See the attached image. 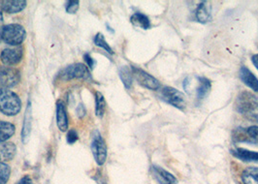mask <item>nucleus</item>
<instances>
[{"label":"nucleus","mask_w":258,"mask_h":184,"mask_svg":"<svg viewBox=\"0 0 258 184\" xmlns=\"http://www.w3.org/2000/svg\"><path fill=\"white\" fill-rule=\"evenodd\" d=\"M60 78L64 80L73 79H89L91 73L88 66L83 63H77L68 66L60 73Z\"/></svg>","instance_id":"423d86ee"},{"label":"nucleus","mask_w":258,"mask_h":184,"mask_svg":"<svg viewBox=\"0 0 258 184\" xmlns=\"http://www.w3.org/2000/svg\"><path fill=\"white\" fill-rule=\"evenodd\" d=\"M15 125L10 122L0 121V144L10 139L15 133Z\"/></svg>","instance_id":"aec40b11"},{"label":"nucleus","mask_w":258,"mask_h":184,"mask_svg":"<svg viewBox=\"0 0 258 184\" xmlns=\"http://www.w3.org/2000/svg\"><path fill=\"white\" fill-rule=\"evenodd\" d=\"M231 153L234 157L238 158L243 162L258 164V152L255 151H250L245 148H236L231 150Z\"/></svg>","instance_id":"2eb2a0df"},{"label":"nucleus","mask_w":258,"mask_h":184,"mask_svg":"<svg viewBox=\"0 0 258 184\" xmlns=\"http://www.w3.org/2000/svg\"><path fill=\"white\" fill-rule=\"evenodd\" d=\"M91 150L96 163L99 166H102L107 159V146L102 136L98 131H94L92 134Z\"/></svg>","instance_id":"39448f33"},{"label":"nucleus","mask_w":258,"mask_h":184,"mask_svg":"<svg viewBox=\"0 0 258 184\" xmlns=\"http://www.w3.org/2000/svg\"><path fill=\"white\" fill-rule=\"evenodd\" d=\"M197 21L201 24H207L212 21V6L208 1L201 2L195 12Z\"/></svg>","instance_id":"4468645a"},{"label":"nucleus","mask_w":258,"mask_h":184,"mask_svg":"<svg viewBox=\"0 0 258 184\" xmlns=\"http://www.w3.org/2000/svg\"><path fill=\"white\" fill-rule=\"evenodd\" d=\"M212 89V82L206 78H198V86L196 89V96L198 100L205 99Z\"/></svg>","instance_id":"f3484780"},{"label":"nucleus","mask_w":258,"mask_h":184,"mask_svg":"<svg viewBox=\"0 0 258 184\" xmlns=\"http://www.w3.org/2000/svg\"><path fill=\"white\" fill-rule=\"evenodd\" d=\"M23 53H24V50L20 46L16 48H9L2 51L0 58L2 63L5 65H16L22 60Z\"/></svg>","instance_id":"9d476101"},{"label":"nucleus","mask_w":258,"mask_h":184,"mask_svg":"<svg viewBox=\"0 0 258 184\" xmlns=\"http://www.w3.org/2000/svg\"><path fill=\"white\" fill-rule=\"evenodd\" d=\"M11 173V169L10 167L5 164L0 162V184H6Z\"/></svg>","instance_id":"393cba45"},{"label":"nucleus","mask_w":258,"mask_h":184,"mask_svg":"<svg viewBox=\"0 0 258 184\" xmlns=\"http://www.w3.org/2000/svg\"><path fill=\"white\" fill-rule=\"evenodd\" d=\"M239 76L248 88L254 92H258V79L248 68L242 66L239 71Z\"/></svg>","instance_id":"f8f14e48"},{"label":"nucleus","mask_w":258,"mask_h":184,"mask_svg":"<svg viewBox=\"0 0 258 184\" xmlns=\"http://www.w3.org/2000/svg\"><path fill=\"white\" fill-rule=\"evenodd\" d=\"M95 98H96L95 99V102H96V107H95L96 116L99 117V118H102L104 113H105V109H106L105 99H104L103 95L100 92H96Z\"/></svg>","instance_id":"b1692460"},{"label":"nucleus","mask_w":258,"mask_h":184,"mask_svg":"<svg viewBox=\"0 0 258 184\" xmlns=\"http://www.w3.org/2000/svg\"><path fill=\"white\" fill-rule=\"evenodd\" d=\"M161 98L168 104L179 110H184L186 107V99L184 94L174 87L165 86L161 90Z\"/></svg>","instance_id":"20e7f679"},{"label":"nucleus","mask_w":258,"mask_h":184,"mask_svg":"<svg viewBox=\"0 0 258 184\" xmlns=\"http://www.w3.org/2000/svg\"><path fill=\"white\" fill-rule=\"evenodd\" d=\"M22 103L19 96L7 88H0V112L8 117L20 113Z\"/></svg>","instance_id":"f257e3e1"},{"label":"nucleus","mask_w":258,"mask_h":184,"mask_svg":"<svg viewBox=\"0 0 258 184\" xmlns=\"http://www.w3.org/2000/svg\"><path fill=\"white\" fill-rule=\"evenodd\" d=\"M94 43L96 46L100 47V48H103L104 50H106L107 52L111 54H113V50L111 49V47L107 44V42L105 41L103 35L101 33H98L95 38H94Z\"/></svg>","instance_id":"a878e982"},{"label":"nucleus","mask_w":258,"mask_h":184,"mask_svg":"<svg viewBox=\"0 0 258 184\" xmlns=\"http://www.w3.org/2000/svg\"><path fill=\"white\" fill-rule=\"evenodd\" d=\"M26 32L25 28L17 25L12 24L5 26L3 32H2V40L11 46H18L21 45L26 39Z\"/></svg>","instance_id":"7ed1b4c3"},{"label":"nucleus","mask_w":258,"mask_h":184,"mask_svg":"<svg viewBox=\"0 0 258 184\" xmlns=\"http://www.w3.org/2000/svg\"><path fill=\"white\" fill-rule=\"evenodd\" d=\"M79 9V1H69L66 5V11L68 13L75 14Z\"/></svg>","instance_id":"bb28decb"},{"label":"nucleus","mask_w":258,"mask_h":184,"mask_svg":"<svg viewBox=\"0 0 258 184\" xmlns=\"http://www.w3.org/2000/svg\"><path fill=\"white\" fill-rule=\"evenodd\" d=\"M151 171L159 184H178V179L171 172L158 166H153Z\"/></svg>","instance_id":"9b49d317"},{"label":"nucleus","mask_w":258,"mask_h":184,"mask_svg":"<svg viewBox=\"0 0 258 184\" xmlns=\"http://www.w3.org/2000/svg\"><path fill=\"white\" fill-rule=\"evenodd\" d=\"M16 145L12 143H5L0 145V162L4 163L13 159L16 154Z\"/></svg>","instance_id":"a211bd4d"},{"label":"nucleus","mask_w":258,"mask_h":184,"mask_svg":"<svg viewBox=\"0 0 258 184\" xmlns=\"http://www.w3.org/2000/svg\"><path fill=\"white\" fill-rule=\"evenodd\" d=\"M242 180L245 184H258V168L250 167L245 169L242 174Z\"/></svg>","instance_id":"4be33fe9"},{"label":"nucleus","mask_w":258,"mask_h":184,"mask_svg":"<svg viewBox=\"0 0 258 184\" xmlns=\"http://www.w3.org/2000/svg\"><path fill=\"white\" fill-rule=\"evenodd\" d=\"M119 77L122 80L124 86L126 88H130L133 81V75H132L131 68H129L128 66H122L119 69Z\"/></svg>","instance_id":"5701e85b"},{"label":"nucleus","mask_w":258,"mask_h":184,"mask_svg":"<svg viewBox=\"0 0 258 184\" xmlns=\"http://www.w3.org/2000/svg\"><path fill=\"white\" fill-rule=\"evenodd\" d=\"M56 123L60 131L65 132L68 129V119L66 114L64 103L58 101L56 104Z\"/></svg>","instance_id":"dca6fc26"},{"label":"nucleus","mask_w":258,"mask_h":184,"mask_svg":"<svg viewBox=\"0 0 258 184\" xmlns=\"http://www.w3.org/2000/svg\"><path fill=\"white\" fill-rule=\"evenodd\" d=\"M21 74L19 70L12 67H0V86L2 88L14 87L19 83Z\"/></svg>","instance_id":"6e6552de"},{"label":"nucleus","mask_w":258,"mask_h":184,"mask_svg":"<svg viewBox=\"0 0 258 184\" xmlns=\"http://www.w3.org/2000/svg\"><path fill=\"white\" fill-rule=\"evenodd\" d=\"M130 22L135 27H141L143 29H149L151 27V23L149 18L142 13H135L132 15Z\"/></svg>","instance_id":"412c9836"},{"label":"nucleus","mask_w":258,"mask_h":184,"mask_svg":"<svg viewBox=\"0 0 258 184\" xmlns=\"http://www.w3.org/2000/svg\"><path fill=\"white\" fill-rule=\"evenodd\" d=\"M251 61H252L253 65L255 66V68L258 70V53L257 54H253L251 56Z\"/></svg>","instance_id":"473e14b6"},{"label":"nucleus","mask_w":258,"mask_h":184,"mask_svg":"<svg viewBox=\"0 0 258 184\" xmlns=\"http://www.w3.org/2000/svg\"><path fill=\"white\" fill-rule=\"evenodd\" d=\"M234 140L239 143H247L258 145V126H250L247 128L238 129L235 133Z\"/></svg>","instance_id":"1a4fd4ad"},{"label":"nucleus","mask_w":258,"mask_h":184,"mask_svg":"<svg viewBox=\"0 0 258 184\" xmlns=\"http://www.w3.org/2000/svg\"><path fill=\"white\" fill-rule=\"evenodd\" d=\"M84 58H85V60L87 62V65L89 66L91 69H93L95 62H94V60H93V58L91 57V55L89 53H87V54H85Z\"/></svg>","instance_id":"c85d7f7f"},{"label":"nucleus","mask_w":258,"mask_h":184,"mask_svg":"<svg viewBox=\"0 0 258 184\" xmlns=\"http://www.w3.org/2000/svg\"><path fill=\"white\" fill-rule=\"evenodd\" d=\"M26 6V0H4L0 1V9L9 14H16L23 11Z\"/></svg>","instance_id":"ddd939ff"},{"label":"nucleus","mask_w":258,"mask_h":184,"mask_svg":"<svg viewBox=\"0 0 258 184\" xmlns=\"http://www.w3.org/2000/svg\"><path fill=\"white\" fill-rule=\"evenodd\" d=\"M4 29V21H3V15H2V10L0 9V42L2 40V32Z\"/></svg>","instance_id":"c756f323"},{"label":"nucleus","mask_w":258,"mask_h":184,"mask_svg":"<svg viewBox=\"0 0 258 184\" xmlns=\"http://www.w3.org/2000/svg\"><path fill=\"white\" fill-rule=\"evenodd\" d=\"M31 131V106L28 103L26 107V116H25V121H24V127L22 131V141L26 144Z\"/></svg>","instance_id":"6ab92c4d"},{"label":"nucleus","mask_w":258,"mask_h":184,"mask_svg":"<svg viewBox=\"0 0 258 184\" xmlns=\"http://www.w3.org/2000/svg\"><path fill=\"white\" fill-rule=\"evenodd\" d=\"M18 184H31V179H30V177L29 176H25V177H23Z\"/></svg>","instance_id":"2f4dec72"},{"label":"nucleus","mask_w":258,"mask_h":184,"mask_svg":"<svg viewBox=\"0 0 258 184\" xmlns=\"http://www.w3.org/2000/svg\"><path fill=\"white\" fill-rule=\"evenodd\" d=\"M77 140V132L75 131V130H70V131L68 132V134H67V142H68V144L72 145V144H74Z\"/></svg>","instance_id":"cd10ccee"},{"label":"nucleus","mask_w":258,"mask_h":184,"mask_svg":"<svg viewBox=\"0 0 258 184\" xmlns=\"http://www.w3.org/2000/svg\"><path fill=\"white\" fill-rule=\"evenodd\" d=\"M77 113L79 118H83L86 115V110H85V108L83 107V105H80L78 107Z\"/></svg>","instance_id":"7c9ffc66"},{"label":"nucleus","mask_w":258,"mask_h":184,"mask_svg":"<svg viewBox=\"0 0 258 184\" xmlns=\"http://www.w3.org/2000/svg\"><path fill=\"white\" fill-rule=\"evenodd\" d=\"M133 78L137 80L139 84H141L144 87L152 90H157L160 87V82L150 75L149 73L145 72L142 69L137 67H131Z\"/></svg>","instance_id":"0eeeda50"},{"label":"nucleus","mask_w":258,"mask_h":184,"mask_svg":"<svg viewBox=\"0 0 258 184\" xmlns=\"http://www.w3.org/2000/svg\"><path fill=\"white\" fill-rule=\"evenodd\" d=\"M235 109L242 115H250L258 110V97L249 91H242L236 98Z\"/></svg>","instance_id":"f03ea898"}]
</instances>
